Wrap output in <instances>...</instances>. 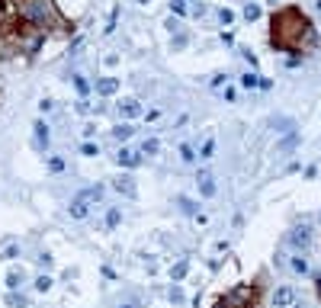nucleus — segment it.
<instances>
[{
    "label": "nucleus",
    "mask_w": 321,
    "mask_h": 308,
    "mask_svg": "<svg viewBox=\"0 0 321 308\" xmlns=\"http://www.w3.org/2000/svg\"><path fill=\"white\" fill-rule=\"evenodd\" d=\"M273 48H283V52H292V48H302L308 42H315V32L308 16L299 7H283L280 13H273Z\"/></svg>",
    "instance_id": "f257e3e1"
},
{
    "label": "nucleus",
    "mask_w": 321,
    "mask_h": 308,
    "mask_svg": "<svg viewBox=\"0 0 321 308\" xmlns=\"http://www.w3.org/2000/svg\"><path fill=\"white\" fill-rule=\"evenodd\" d=\"M222 302L228 308H254V302H257V289H251V286H238V289H231Z\"/></svg>",
    "instance_id": "f03ea898"
},
{
    "label": "nucleus",
    "mask_w": 321,
    "mask_h": 308,
    "mask_svg": "<svg viewBox=\"0 0 321 308\" xmlns=\"http://www.w3.org/2000/svg\"><path fill=\"white\" fill-rule=\"evenodd\" d=\"M26 16H29L32 23L45 26V23H48V16H52V10H48L45 0H29V3H26Z\"/></svg>",
    "instance_id": "7ed1b4c3"
},
{
    "label": "nucleus",
    "mask_w": 321,
    "mask_h": 308,
    "mask_svg": "<svg viewBox=\"0 0 321 308\" xmlns=\"http://www.w3.org/2000/svg\"><path fill=\"white\" fill-rule=\"evenodd\" d=\"M113 190L119 192V196H125V199H135L138 196V186H135V180H132L129 173H119V177L113 180Z\"/></svg>",
    "instance_id": "20e7f679"
},
{
    "label": "nucleus",
    "mask_w": 321,
    "mask_h": 308,
    "mask_svg": "<svg viewBox=\"0 0 321 308\" xmlns=\"http://www.w3.org/2000/svg\"><path fill=\"white\" fill-rule=\"evenodd\" d=\"M289 244L292 247H308L312 244V225H296L289 231Z\"/></svg>",
    "instance_id": "39448f33"
},
{
    "label": "nucleus",
    "mask_w": 321,
    "mask_h": 308,
    "mask_svg": "<svg viewBox=\"0 0 321 308\" xmlns=\"http://www.w3.org/2000/svg\"><path fill=\"white\" fill-rule=\"evenodd\" d=\"M119 116H122V119H138V116H141V103L138 100H132V96H125V100H119Z\"/></svg>",
    "instance_id": "423d86ee"
},
{
    "label": "nucleus",
    "mask_w": 321,
    "mask_h": 308,
    "mask_svg": "<svg viewBox=\"0 0 321 308\" xmlns=\"http://www.w3.org/2000/svg\"><path fill=\"white\" fill-rule=\"evenodd\" d=\"M292 302H296V289H292V286H280V289L273 292V305L276 308H289Z\"/></svg>",
    "instance_id": "0eeeda50"
},
{
    "label": "nucleus",
    "mask_w": 321,
    "mask_h": 308,
    "mask_svg": "<svg viewBox=\"0 0 321 308\" xmlns=\"http://www.w3.org/2000/svg\"><path fill=\"white\" fill-rule=\"evenodd\" d=\"M196 183H199V192H202L206 199H212V196H215V177L209 173V170H199Z\"/></svg>",
    "instance_id": "6e6552de"
},
{
    "label": "nucleus",
    "mask_w": 321,
    "mask_h": 308,
    "mask_svg": "<svg viewBox=\"0 0 321 308\" xmlns=\"http://www.w3.org/2000/svg\"><path fill=\"white\" fill-rule=\"evenodd\" d=\"M32 138H36V148H48V145H52V132H48V125L36 122V125H32Z\"/></svg>",
    "instance_id": "1a4fd4ad"
},
{
    "label": "nucleus",
    "mask_w": 321,
    "mask_h": 308,
    "mask_svg": "<svg viewBox=\"0 0 321 308\" xmlns=\"http://www.w3.org/2000/svg\"><path fill=\"white\" fill-rule=\"evenodd\" d=\"M68 212H71V218H87V215H90V202L80 199V196H74L71 206H68Z\"/></svg>",
    "instance_id": "9d476101"
},
{
    "label": "nucleus",
    "mask_w": 321,
    "mask_h": 308,
    "mask_svg": "<svg viewBox=\"0 0 321 308\" xmlns=\"http://www.w3.org/2000/svg\"><path fill=\"white\" fill-rule=\"evenodd\" d=\"M116 90H119V80H116V77H100V80H97V93H100V96H113Z\"/></svg>",
    "instance_id": "9b49d317"
},
{
    "label": "nucleus",
    "mask_w": 321,
    "mask_h": 308,
    "mask_svg": "<svg viewBox=\"0 0 321 308\" xmlns=\"http://www.w3.org/2000/svg\"><path fill=\"white\" fill-rule=\"evenodd\" d=\"M103 192H106V186H103V183H93V186H87V190H80L77 196L87 199V202H100V199H103Z\"/></svg>",
    "instance_id": "f8f14e48"
},
{
    "label": "nucleus",
    "mask_w": 321,
    "mask_h": 308,
    "mask_svg": "<svg viewBox=\"0 0 321 308\" xmlns=\"http://www.w3.org/2000/svg\"><path fill=\"white\" fill-rule=\"evenodd\" d=\"M116 161L122 164V167H138V164H141V157H138L135 151H129V148H119V154H116Z\"/></svg>",
    "instance_id": "ddd939ff"
},
{
    "label": "nucleus",
    "mask_w": 321,
    "mask_h": 308,
    "mask_svg": "<svg viewBox=\"0 0 321 308\" xmlns=\"http://www.w3.org/2000/svg\"><path fill=\"white\" fill-rule=\"evenodd\" d=\"M23 283H26V270H10V273H7V289H10V292L23 289Z\"/></svg>",
    "instance_id": "4468645a"
},
{
    "label": "nucleus",
    "mask_w": 321,
    "mask_h": 308,
    "mask_svg": "<svg viewBox=\"0 0 321 308\" xmlns=\"http://www.w3.org/2000/svg\"><path fill=\"white\" fill-rule=\"evenodd\" d=\"M132 135H135V125H132V122H122V125H116V129H113L116 141H129Z\"/></svg>",
    "instance_id": "2eb2a0df"
},
{
    "label": "nucleus",
    "mask_w": 321,
    "mask_h": 308,
    "mask_svg": "<svg viewBox=\"0 0 321 308\" xmlns=\"http://www.w3.org/2000/svg\"><path fill=\"white\" fill-rule=\"evenodd\" d=\"M186 270H190V260H177L174 267H170V279H174V283H180V279L186 276Z\"/></svg>",
    "instance_id": "dca6fc26"
},
{
    "label": "nucleus",
    "mask_w": 321,
    "mask_h": 308,
    "mask_svg": "<svg viewBox=\"0 0 321 308\" xmlns=\"http://www.w3.org/2000/svg\"><path fill=\"white\" fill-rule=\"evenodd\" d=\"M296 141H299V135H296V132H289V135H286V138L276 145V151H280V154H289L292 148H296Z\"/></svg>",
    "instance_id": "f3484780"
},
{
    "label": "nucleus",
    "mask_w": 321,
    "mask_h": 308,
    "mask_svg": "<svg viewBox=\"0 0 321 308\" xmlns=\"http://www.w3.org/2000/svg\"><path fill=\"white\" fill-rule=\"evenodd\" d=\"M7 305L10 308H29V299H26L23 292H10L7 295Z\"/></svg>",
    "instance_id": "a211bd4d"
},
{
    "label": "nucleus",
    "mask_w": 321,
    "mask_h": 308,
    "mask_svg": "<svg viewBox=\"0 0 321 308\" xmlns=\"http://www.w3.org/2000/svg\"><path fill=\"white\" fill-rule=\"evenodd\" d=\"M158 151H160V141H158V138H145V141H141V154H148V157H154Z\"/></svg>",
    "instance_id": "6ab92c4d"
},
{
    "label": "nucleus",
    "mask_w": 321,
    "mask_h": 308,
    "mask_svg": "<svg viewBox=\"0 0 321 308\" xmlns=\"http://www.w3.org/2000/svg\"><path fill=\"white\" fill-rule=\"evenodd\" d=\"M80 154H84V157H97V154H100V145H97V141H90V138H87L84 145H80Z\"/></svg>",
    "instance_id": "aec40b11"
},
{
    "label": "nucleus",
    "mask_w": 321,
    "mask_h": 308,
    "mask_svg": "<svg viewBox=\"0 0 321 308\" xmlns=\"http://www.w3.org/2000/svg\"><path fill=\"white\" fill-rule=\"evenodd\" d=\"M119 222H122V212H119V209H109L106 212V228H119Z\"/></svg>",
    "instance_id": "412c9836"
},
{
    "label": "nucleus",
    "mask_w": 321,
    "mask_h": 308,
    "mask_svg": "<svg viewBox=\"0 0 321 308\" xmlns=\"http://www.w3.org/2000/svg\"><path fill=\"white\" fill-rule=\"evenodd\" d=\"M48 170H52V173H64V157L52 154V157H48Z\"/></svg>",
    "instance_id": "4be33fe9"
},
{
    "label": "nucleus",
    "mask_w": 321,
    "mask_h": 308,
    "mask_svg": "<svg viewBox=\"0 0 321 308\" xmlns=\"http://www.w3.org/2000/svg\"><path fill=\"white\" fill-rule=\"evenodd\" d=\"M244 19H247V23L260 19V7H257V3H247V7H244Z\"/></svg>",
    "instance_id": "5701e85b"
},
{
    "label": "nucleus",
    "mask_w": 321,
    "mask_h": 308,
    "mask_svg": "<svg viewBox=\"0 0 321 308\" xmlns=\"http://www.w3.org/2000/svg\"><path fill=\"white\" fill-rule=\"evenodd\" d=\"M292 270H296V273H302V276H305V273H308V263H305V257H292Z\"/></svg>",
    "instance_id": "b1692460"
},
{
    "label": "nucleus",
    "mask_w": 321,
    "mask_h": 308,
    "mask_svg": "<svg viewBox=\"0 0 321 308\" xmlns=\"http://www.w3.org/2000/svg\"><path fill=\"white\" fill-rule=\"evenodd\" d=\"M52 283H55V279L45 273V276H39V279H36V289H39V292H48V289H52Z\"/></svg>",
    "instance_id": "393cba45"
},
{
    "label": "nucleus",
    "mask_w": 321,
    "mask_h": 308,
    "mask_svg": "<svg viewBox=\"0 0 321 308\" xmlns=\"http://www.w3.org/2000/svg\"><path fill=\"white\" fill-rule=\"evenodd\" d=\"M212 154H215V141L206 138V141H202V148H199V157H212Z\"/></svg>",
    "instance_id": "a878e982"
},
{
    "label": "nucleus",
    "mask_w": 321,
    "mask_h": 308,
    "mask_svg": "<svg viewBox=\"0 0 321 308\" xmlns=\"http://www.w3.org/2000/svg\"><path fill=\"white\" fill-rule=\"evenodd\" d=\"M74 87H77V93H80V96H87V93H90V84H87V80H84L80 74L74 77Z\"/></svg>",
    "instance_id": "bb28decb"
},
{
    "label": "nucleus",
    "mask_w": 321,
    "mask_h": 308,
    "mask_svg": "<svg viewBox=\"0 0 321 308\" xmlns=\"http://www.w3.org/2000/svg\"><path fill=\"white\" fill-rule=\"evenodd\" d=\"M219 19H222V26H231V23H235V13H231L228 7H222V10H219Z\"/></svg>",
    "instance_id": "cd10ccee"
},
{
    "label": "nucleus",
    "mask_w": 321,
    "mask_h": 308,
    "mask_svg": "<svg viewBox=\"0 0 321 308\" xmlns=\"http://www.w3.org/2000/svg\"><path fill=\"white\" fill-rule=\"evenodd\" d=\"M241 84H244L247 90H254V87H260V77L257 74H244V77H241Z\"/></svg>",
    "instance_id": "c85d7f7f"
},
{
    "label": "nucleus",
    "mask_w": 321,
    "mask_h": 308,
    "mask_svg": "<svg viewBox=\"0 0 321 308\" xmlns=\"http://www.w3.org/2000/svg\"><path fill=\"white\" fill-rule=\"evenodd\" d=\"M180 157H183V161L190 164L193 157H196V151H193V145H180Z\"/></svg>",
    "instance_id": "c756f323"
},
{
    "label": "nucleus",
    "mask_w": 321,
    "mask_h": 308,
    "mask_svg": "<svg viewBox=\"0 0 321 308\" xmlns=\"http://www.w3.org/2000/svg\"><path fill=\"white\" fill-rule=\"evenodd\" d=\"M273 129H280V132H292V119H273Z\"/></svg>",
    "instance_id": "7c9ffc66"
},
{
    "label": "nucleus",
    "mask_w": 321,
    "mask_h": 308,
    "mask_svg": "<svg viewBox=\"0 0 321 308\" xmlns=\"http://www.w3.org/2000/svg\"><path fill=\"white\" fill-rule=\"evenodd\" d=\"M170 302H174V305L183 302V289H180V286H170Z\"/></svg>",
    "instance_id": "2f4dec72"
},
{
    "label": "nucleus",
    "mask_w": 321,
    "mask_h": 308,
    "mask_svg": "<svg viewBox=\"0 0 321 308\" xmlns=\"http://www.w3.org/2000/svg\"><path fill=\"white\" fill-rule=\"evenodd\" d=\"M177 202H180V209H183L186 215H193V212H196V206H193V202L186 199V196H180V199H177Z\"/></svg>",
    "instance_id": "473e14b6"
},
{
    "label": "nucleus",
    "mask_w": 321,
    "mask_h": 308,
    "mask_svg": "<svg viewBox=\"0 0 321 308\" xmlns=\"http://www.w3.org/2000/svg\"><path fill=\"white\" fill-rule=\"evenodd\" d=\"M170 10H174L177 16H183L186 13V3H183V0H170Z\"/></svg>",
    "instance_id": "72a5a7b5"
},
{
    "label": "nucleus",
    "mask_w": 321,
    "mask_h": 308,
    "mask_svg": "<svg viewBox=\"0 0 321 308\" xmlns=\"http://www.w3.org/2000/svg\"><path fill=\"white\" fill-rule=\"evenodd\" d=\"M16 254H20V244H7V250H3V257H7V260H13Z\"/></svg>",
    "instance_id": "f704fd0d"
},
{
    "label": "nucleus",
    "mask_w": 321,
    "mask_h": 308,
    "mask_svg": "<svg viewBox=\"0 0 321 308\" xmlns=\"http://www.w3.org/2000/svg\"><path fill=\"white\" fill-rule=\"evenodd\" d=\"M39 109H42V113H52L55 103H52V100H42V103H39Z\"/></svg>",
    "instance_id": "c9c22d12"
},
{
    "label": "nucleus",
    "mask_w": 321,
    "mask_h": 308,
    "mask_svg": "<svg viewBox=\"0 0 321 308\" xmlns=\"http://www.w3.org/2000/svg\"><path fill=\"white\" fill-rule=\"evenodd\" d=\"M119 308H138V302H125V305H119Z\"/></svg>",
    "instance_id": "e433bc0d"
},
{
    "label": "nucleus",
    "mask_w": 321,
    "mask_h": 308,
    "mask_svg": "<svg viewBox=\"0 0 321 308\" xmlns=\"http://www.w3.org/2000/svg\"><path fill=\"white\" fill-rule=\"evenodd\" d=\"M315 286H318V295H321V276H318V279H315Z\"/></svg>",
    "instance_id": "4c0bfd02"
},
{
    "label": "nucleus",
    "mask_w": 321,
    "mask_h": 308,
    "mask_svg": "<svg viewBox=\"0 0 321 308\" xmlns=\"http://www.w3.org/2000/svg\"><path fill=\"white\" fill-rule=\"evenodd\" d=\"M315 7H318V13H321V0H318V3H315Z\"/></svg>",
    "instance_id": "58836bf2"
},
{
    "label": "nucleus",
    "mask_w": 321,
    "mask_h": 308,
    "mask_svg": "<svg viewBox=\"0 0 321 308\" xmlns=\"http://www.w3.org/2000/svg\"><path fill=\"white\" fill-rule=\"evenodd\" d=\"M219 308H228V305H225V302H219Z\"/></svg>",
    "instance_id": "ea45409f"
},
{
    "label": "nucleus",
    "mask_w": 321,
    "mask_h": 308,
    "mask_svg": "<svg viewBox=\"0 0 321 308\" xmlns=\"http://www.w3.org/2000/svg\"><path fill=\"white\" fill-rule=\"evenodd\" d=\"M138 3H151V0H138Z\"/></svg>",
    "instance_id": "a19ab883"
}]
</instances>
